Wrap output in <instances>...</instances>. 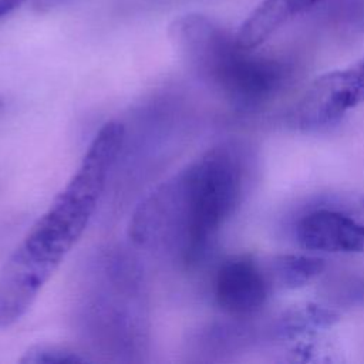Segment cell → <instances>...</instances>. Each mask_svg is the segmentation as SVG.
<instances>
[{
	"label": "cell",
	"instance_id": "6da1fadb",
	"mask_svg": "<svg viewBox=\"0 0 364 364\" xmlns=\"http://www.w3.org/2000/svg\"><path fill=\"white\" fill-rule=\"evenodd\" d=\"M124 125L104 124L74 175L36 220L0 270V328L16 324L33 306L84 233L124 142Z\"/></svg>",
	"mask_w": 364,
	"mask_h": 364
},
{
	"label": "cell",
	"instance_id": "7a4b0ae2",
	"mask_svg": "<svg viewBox=\"0 0 364 364\" xmlns=\"http://www.w3.org/2000/svg\"><path fill=\"white\" fill-rule=\"evenodd\" d=\"M243 164L216 146L162 182L135 209L128 233L141 246L166 247L186 266L203 260L243 191Z\"/></svg>",
	"mask_w": 364,
	"mask_h": 364
},
{
	"label": "cell",
	"instance_id": "3957f363",
	"mask_svg": "<svg viewBox=\"0 0 364 364\" xmlns=\"http://www.w3.org/2000/svg\"><path fill=\"white\" fill-rule=\"evenodd\" d=\"M169 38L188 67L239 111L267 102L290 75L286 61L245 48L236 34L203 14L175 18Z\"/></svg>",
	"mask_w": 364,
	"mask_h": 364
},
{
	"label": "cell",
	"instance_id": "277c9868",
	"mask_svg": "<svg viewBox=\"0 0 364 364\" xmlns=\"http://www.w3.org/2000/svg\"><path fill=\"white\" fill-rule=\"evenodd\" d=\"M364 102V57L317 77L291 112V124L317 129L341 119Z\"/></svg>",
	"mask_w": 364,
	"mask_h": 364
},
{
	"label": "cell",
	"instance_id": "5b68a950",
	"mask_svg": "<svg viewBox=\"0 0 364 364\" xmlns=\"http://www.w3.org/2000/svg\"><path fill=\"white\" fill-rule=\"evenodd\" d=\"M272 289L266 267L245 255L225 260L213 280L216 304L235 317L257 313L266 304Z\"/></svg>",
	"mask_w": 364,
	"mask_h": 364
},
{
	"label": "cell",
	"instance_id": "8992f818",
	"mask_svg": "<svg viewBox=\"0 0 364 364\" xmlns=\"http://www.w3.org/2000/svg\"><path fill=\"white\" fill-rule=\"evenodd\" d=\"M296 237L313 252H364V225L338 210L317 209L304 215L296 226Z\"/></svg>",
	"mask_w": 364,
	"mask_h": 364
},
{
	"label": "cell",
	"instance_id": "52a82bcc",
	"mask_svg": "<svg viewBox=\"0 0 364 364\" xmlns=\"http://www.w3.org/2000/svg\"><path fill=\"white\" fill-rule=\"evenodd\" d=\"M323 0H263L246 17L235 33L237 41L249 50H257L283 26L310 11Z\"/></svg>",
	"mask_w": 364,
	"mask_h": 364
},
{
	"label": "cell",
	"instance_id": "ba28073f",
	"mask_svg": "<svg viewBox=\"0 0 364 364\" xmlns=\"http://www.w3.org/2000/svg\"><path fill=\"white\" fill-rule=\"evenodd\" d=\"M324 260L306 255H279L266 266L273 287L299 289L323 273Z\"/></svg>",
	"mask_w": 364,
	"mask_h": 364
},
{
	"label": "cell",
	"instance_id": "9c48e42d",
	"mask_svg": "<svg viewBox=\"0 0 364 364\" xmlns=\"http://www.w3.org/2000/svg\"><path fill=\"white\" fill-rule=\"evenodd\" d=\"M337 320L336 311L307 304L289 310L279 321V333L282 336H296L307 330H317L321 327H330Z\"/></svg>",
	"mask_w": 364,
	"mask_h": 364
},
{
	"label": "cell",
	"instance_id": "30bf717a",
	"mask_svg": "<svg viewBox=\"0 0 364 364\" xmlns=\"http://www.w3.org/2000/svg\"><path fill=\"white\" fill-rule=\"evenodd\" d=\"M87 361H90L87 357H82L73 350L46 344L28 347L20 358V363L24 364H81Z\"/></svg>",
	"mask_w": 364,
	"mask_h": 364
},
{
	"label": "cell",
	"instance_id": "8fae6325",
	"mask_svg": "<svg viewBox=\"0 0 364 364\" xmlns=\"http://www.w3.org/2000/svg\"><path fill=\"white\" fill-rule=\"evenodd\" d=\"M343 297L351 303H364V279H358L347 284Z\"/></svg>",
	"mask_w": 364,
	"mask_h": 364
},
{
	"label": "cell",
	"instance_id": "7c38bea8",
	"mask_svg": "<svg viewBox=\"0 0 364 364\" xmlns=\"http://www.w3.org/2000/svg\"><path fill=\"white\" fill-rule=\"evenodd\" d=\"M26 0H0V21L18 10Z\"/></svg>",
	"mask_w": 364,
	"mask_h": 364
},
{
	"label": "cell",
	"instance_id": "4fadbf2b",
	"mask_svg": "<svg viewBox=\"0 0 364 364\" xmlns=\"http://www.w3.org/2000/svg\"><path fill=\"white\" fill-rule=\"evenodd\" d=\"M1 107H3V100L0 98V109H1Z\"/></svg>",
	"mask_w": 364,
	"mask_h": 364
}]
</instances>
